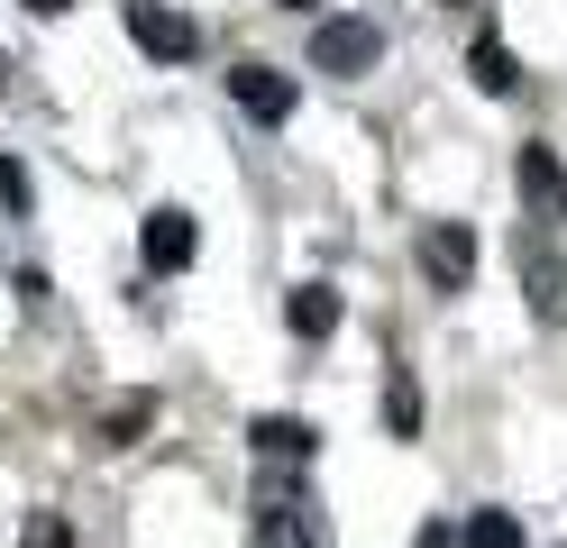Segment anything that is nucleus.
Masks as SVG:
<instances>
[{
    "mask_svg": "<svg viewBox=\"0 0 567 548\" xmlns=\"http://www.w3.org/2000/svg\"><path fill=\"white\" fill-rule=\"evenodd\" d=\"M467 64H476V83H485V92H513V55H504V37H476V55H467Z\"/></svg>",
    "mask_w": 567,
    "mask_h": 548,
    "instance_id": "obj_11",
    "label": "nucleus"
},
{
    "mask_svg": "<svg viewBox=\"0 0 567 548\" xmlns=\"http://www.w3.org/2000/svg\"><path fill=\"white\" fill-rule=\"evenodd\" d=\"M421 275H431L440 292H467V275H476V229L467 219H449V229L421 238Z\"/></svg>",
    "mask_w": 567,
    "mask_h": 548,
    "instance_id": "obj_4",
    "label": "nucleus"
},
{
    "mask_svg": "<svg viewBox=\"0 0 567 548\" xmlns=\"http://www.w3.org/2000/svg\"><path fill=\"white\" fill-rule=\"evenodd\" d=\"M257 548H330V530L311 521V503L266 494V511H257Z\"/></svg>",
    "mask_w": 567,
    "mask_h": 548,
    "instance_id": "obj_6",
    "label": "nucleus"
},
{
    "mask_svg": "<svg viewBox=\"0 0 567 548\" xmlns=\"http://www.w3.org/2000/svg\"><path fill=\"white\" fill-rule=\"evenodd\" d=\"M522 183H530L549 210H567V183H558V156H549V146H522Z\"/></svg>",
    "mask_w": 567,
    "mask_h": 548,
    "instance_id": "obj_10",
    "label": "nucleus"
},
{
    "mask_svg": "<svg viewBox=\"0 0 567 548\" xmlns=\"http://www.w3.org/2000/svg\"><path fill=\"white\" fill-rule=\"evenodd\" d=\"M284 10H311V0H284Z\"/></svg>",
    "mask_w": 567,
    "mask_h": 548,
    "instance_id": "obj_14",
    "label": "nucleus"
},
{
    "mask_svg": "<svg viewBox=\"0 0 567 548\" xmlns=\"http://www.w3.org/2000/svg\"><path fill=\"white\" fill-rule=\"evenodd\" d=\"M128 37H137V46H147V55H165V64H184V55H202V28L184 19V10H165V0H128Z\"/></svg>",
    "mask_w": 567,
    "mask_h": 548,
    "instance_id": "obj_2",
    "label": "nucleus"
},
{
    "mask_svg": "<svg viewBox=\"0 0 567 548\" xmlns=\"http://www.w3.org/2000/svg\"><path fill=\"white\" fill-rule=\"evenodd\" d=\"M522 292L549 329H567V247H522Z\"/></svg>",
    "mask_w": 567,
    "mask_h": 548,
    "instance_id": "obj_5",
    "label": "nucleus"
},
{
    "mask_svg": "<svg viewBox=\"0 0 567 548\" xmlns=\"http://www.w3.org/2000/svg\"><path fill=\"white\" fill-rule=\"evenodd\" d=\"M394 430H403V438H412V430H421V393H412V384H403V375H394Z\"/></svg>",
    "mask_w": 567,
    "mask_h": 548,
    "instance_id": "obj_13",
    "label": "nucleus"
},
{
    "mask_svg": "<svg viewBox=\"0 0 567 548\" xmlns=\"http://www.w3.org/2000/svg\"><path fill=\"white\" fill-rule=\"evenodd\" d=\"M467 548H522V521H513V511H476V521H467Z\"/></svg>",
    "mask_w": 567,
    "mask_h": 548,
    "instance_id": "obj_12",
    "label": "nucleus"
},
{
    "mask_svg": "<svg viewBox=\"0 0 567 548\" xmlns=\"http://www.w3.org/2000/svg\"><path fill=\"white\" fill-rule=\"evenodd\" d=\"M284 320H293V339H330V329H339V292L330 283H302L293 302H284Z\"/></svg>",
    "mask_w": 567,
    "mask_h": 548,
    "instance_id": "obj_8",
    "label": "nucleus"
},
{
    "mask_svg": "<svg viewBox=\"0 0 567 548\" xmlns=\"http://www.w3.org/2000/svg\"><path fill=\"white\" fill-rule=\"evenodd\" d=\"M375 55H384L375 19H321L311 28V64L321 73H375Z\"/></svg>",
    "mask_w": 567,
    "mask_h": 548,
    "instance_id": "obj_1",
    "label": "nucleus"
},
{
    "mask_svg": "<svg viewBox=\"0 0 567 548\" xmlns=\"http://www.w3.org/2000/svg\"><path fill=\"white\" fill-rule=\"evenodd\" d=\"M147 266H156V275H184V266H193V210L165 201V210L147 219Z\"/></svg>",
    "mask_w": 567,
    "mask_h": 548,
    "instance_id": "obj_7",
    "label": "nucleus"
},
{
    "mask_svg": "<svg viewBox=\"0 0 567 548\" xmlns=\"http://www.w3.org/2000/svg\"><path fill=\"white\" fill-rule=\"evenodd\" d=\"M229 101H238L257 128H284V120H293V83H284L275 64H238V73H229Z\"/></svg>",
    "mask_w": 567,
    "mask_h": 548,
    "instance_id": "obj_3",
    "label": "nucleus"
},
{
    "mask_svg": "<svg viewBox=\"0 0 567 548\" xmlns=\"http://www.w3.org/2000/svg\"><path fill=\"white\" fill-rule=\"evenodd\" d=\"M311 448H321V430L311 421H257V457H275V466H311Z\"/></svg>",
    "mask_w": 567,
    "mask_h": 548,
    "instance_id": "obj_9",
    "label": "nucleus"
}]
</instances>
